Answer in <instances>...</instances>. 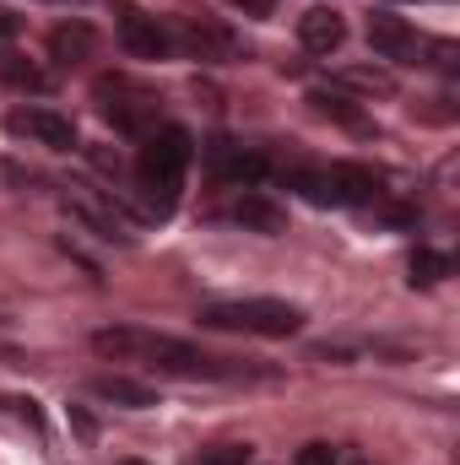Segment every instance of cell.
I'll return each mask as SVG.
<instances>
[{
	"mask_svg": "<svg viewBox=\"0 0 460 465\" xmlns=\"http://www.w3.org/2000/svg\"><path fill=\"white\" fill-rule=\"evenodd\" d=\"M185 168H190V135H185L179 124L152 130V135H146V146H141L135 179H141V190H146V201H152V212H157V217H163V212H174L179 184H185Z\"/></svg>",
	"mask_w": 460,
	"mask_h": 465,
	"instance_id": "cell-1",
	"label": "cell"
},
{
	"mask_svg": "<svg viewBox=\"0 0 460 465\" xmlns=\"http://www.w3.org/2000/svg\"><path fill=\"white\" fill-rule=\"evenodd\" d=\"M206 331H244V336H293L304 331V309L282 298H233V303H206L201 309Z\"/></svg>",
	"mask_w": 460,
	"mask_h": 465,
	"instance_id": "cell-2",
	"label": "cell"
},
{
	"mask_svg": "<svg viewBox=\"0 0 460 465\" xmlns=\"http://www.w3.org/2000/svg\"><path fill=\"white\" fill-rule=\"evenodd\" d=\"M65 206H71V217H76L82 228H93L98 238H109V243H130V238H135V223L125 217V206H119L115 195L71 190V195H65Z\"/></svg>",
	"mask_w": 460,
	"mask_h": 465,
	"instance_id": "cell-3",
	"label": "cell"
},
{
	"mask_svg": "<svg viewBox=\"0 0 460 465\" xmlns=\"http://www.w3.org/2000/svg\"><path fill=\"white\" fill-rule=\"evenodd\" d=\"M5 130L16 141H33V146H49V152H71L76 146V124L55 109H16L5 119Z\"/></svg>",
	"mask_w": 460,
	"mask_h": 465,
	"instance_id": "cell-4",
	"label": "cell"
},
{
	"mask_svg": "<svg viewBox=\"0 0 460 465\" xmlns=\"http://www.w3.org/2000/svg\"><path fill=\"white\" fill-rule=\"evenodd\" d=\"M368 44H374L379 60H401V65H417V54L428 49V44L417 38V27H412L406 16H390V11H374V16H368Z\"/></svg>",
	"mask_w": 460,
	"mask_h": 465,
	"instance_id": "cell-5",
	"label": "cell"
},
{
	"mask_svg": "<svg viewBox=\"0 0 460 465\" xmlns=\"http://www.w3.org/2000/svg\"><path fill=\"white\" fill-rule=\"evenodd\" d=\"M325 195H331V206H374L385 190H379V173L374 168L336 163V168H325Z\"/></svg>",
	"mask_w": 460,
	"mask_h": 465,
	"instance_id": "cell-6",
	"label": "cell"
},
{
	"mask_svg": "<svg viewBox=\"0 0 460 465\" xmlns=\"http://www.w3.org/2000/svg\"><path fill=\"white\" fill-rule=\"evenodd\" d=\"M119 44H125L135 60H168V54H174V33H168L157 16H141V11L119 16Z\"/></svg>",
	"mask_w": 460,
	"mask_h": 465,
	"instance_id": "cell-7",
	"label": "cell"
},
{
	"mask_svg": "<svg viewBox=\"0 0 460 465\" xmlns=\"http://www.w3.org/2000/svg\"><path fill=\"white\" fill-rule=\"evenodd\" d=\"M174 44H185L195 60H212V65H223V60H238V38H233L223 22H179Z\"/></svg>",
	"mask_w": 460,
	"mask_h": 465,
	"instance_id": "cell-8",
	"label": "cell"
},
{
	"mask_svg": "<svg viewBox=\"0 0 460 465\" xmlns=\"http://www.w3.org/2000/svg\"><path fill=\"white\" fill-rule=\"evenodd\" d=\"M206 168H212V179H223V184H255V179H265V157H260V152H244V146H233V141H212V146H206Z\"/></svg>",
	"mask_w": 460,
	"mask_h": 465,
	"instance_id": "cell-9",
	"label": "cell"
},
{
	"mask_svg": "<svg viewBox=\"0 0 460 465\" xmlns=\"http://www.w3.org/2000/svg\"><path fill=\"white\" fill-rule=\"evenodd\" d=\"M298 44H304L309 54H336V49L346 44L342 11H331V5H309V11L298 16Z\"/></svg>",
	"mask_w": 460,
	"mask_h": 465,
	"instance_id": "cell-10",
	"label": "cell"
},
{
	"mask_svg": "<svg viewBox=\"0 0 460 465\" xmlns=\"http://www.w3.org/2000/svg\"><path fill=\"white\" fill-rule=\"evenodd\" d=\"M157 347V331H135V325H119V331H98L93 351L98 357H115V362H146Z\"/></svg>",
	"mask_w": 460,
	"mask_h": 465,
	"instance_id": "cell-11",
	"label": "cell"
},
{
	"mask_svg": "<svg viewBox=\"0 0 460 465\" xmlns=\"http://www.w3.org/2000/svg\"><path fill=\"white\" fill-rule=\"evenodd\" d=\"M87 390H93L98 401H109V406H125V411H146V406H157V390L141 384V379H125V373H98Z\"/></svg>",
	"mask_w": 460,
	"mask_h": 465,
	"instance_id": "cell-12",
	"label": "cell"
},
{
	"mask_svg": "<svg viewBox=\"0 0 460 465\" xmlns=\"http://www.w3.org/2000/svg\"><path fill=\"white\" fill-rule=\"evenodd\" d=\"M93 49H98V33H93L87 22H60V27L49 33V54H55L60 65H82Z\"/></svg>",
	"mask_w": 460,
	"mask_h": 465,
	"instance_id": "cell-13",
	"label": "cell"
},
{
	"mask_svg": "<svg viewBox=\"0 0 460 465\" xmlns=\"http://www.w3.org/2000/svg\"><path fill=\"white\" fill-rule=\"evenodd\" d=\"M228 217L238 228H255V232H282L287 228V212H282L276 201H265V195H238Z\"/></svg>",
	"mask_w": 460,
	"mask_h": 465,
	"instance_id": "cell-14",
	"label": "cell"
},
{
	"mask_svg": "<svg viewBox=\"0 0 460 465\" xmlns=\"http://www.w3.org/2000/svg\"><path fill=\"white\" fill-rule=\"evenodd\" d=\"M336 82H342V87H357V93H368V98H395V76L379 71V65H342Z\"/></svg>",
	"mask_w": 460,
	"mask_h": 465,
	"instance_id": "cell-15",
	"label": "cell"
},
{
	"mask_svg": "<svg viewBox=\"0 0 460 465\" xmlns=\"http://www.w3.org/2000/svg\"><path fill=\"white\" fill-rule=\"evenodd\" d=\"M0 82H5V87H22V93H44V87H49L44 71H38L27 54H11V49H0Z\"/></svg>",
	"mask_w": 460,
	"mask_h": 465,
	"instance_id": "cell-16",
	"label": "cell"
},
{
	"mask_svg": "<svg viewBox=\"0 0 460 465\" xmlns=\"http://www.w3.org/2000/svg\"><path fill=\"white\" fill-rule=\"evenodd\" d=\"M309 104H315V114L336 119V124H346V130H368L363 109H357L352 98H342V93H309Z\"/></svg>",
	"mask_w": 460,
	"mask_h": 465,
	"instance_id": "cell-17",
	"label": "cell"
},
{
	"mask_svg": "<svg viewBox=\"0 0 460 465\" xmlns=\"http://www.w3.org/2000/svg\"><path fill=\"white\" fill-rule=\"evenodd\" d=\"M455 265H450V254H439V249H412V287H434V282H445Z\"/></svg>",
	"mask_w": 460,
	"mask_h": 465,
	"instance_id": "cell-18",
	"label": "cell"
},
{
	"mask_svg": "<svg viewBox=\"0 0 460 465\" xmlns=\"http://www.w3.org/2000/svg\"><path fill=\"white\" fill-rule=\"evenodd\" d=\"M249 455H255L249 444H217V450L201 455V465H249Z\"/></svg>",
	"mask_w": 460,
	"mask_h": 465,
	"instance_id": "cell-19",
	"label": "cell"
},
{
	"mask_svg": "<svg viewBox=\"0 0 460 465\" xmlns=\"http://www.w3.org/2000/svg\"><path fill=\"white\" fill-rule=\"evenodd\" d=\"M298 465H342V450L336 444H304L298 450Z\"/></svg>",
	"mask_w": 460,
	"mask_h": 465,
	"instance_id": "cell-20",
	"label": "cell"
},
{
	"mask_svg": "<svg viewBox=\"0 0 460 465\" xmlns=\"http://www.w3.org/2000/svg\"><path fill=\"white\" fill-rule=\"evenodd\" d=\"M233 11H244V16H271L276 11V0H228Z\"/></svg>",
	"mask_w": 460,
	"mask_h": 465,
	"instance_id": "cell-21",
	"label": "cell"
},
{
	"mask_svg": "<svg viewBox=\"0 0 460 465\" xmlns=\"http://www.w3.org/2000/svg\"><path fill=\"white\" fill-rule=\"evenodd\" d=\"M71 422H76V433H82V439H93V433H98V422H93L82 406H71Z\"/></svg>",
	"mask_w": 460,
	"mask_h": 465,
	"instance_id": "cell-22",
	"label": "cell"
},
{
	"mask_svg": "<svg viewBox=\"0 0 460 465\" xmlns=\"http://www.w3.org/2000/svg\"><path fill=\"white\" fill-rule=\"evenodd\" d=\"M16 27H22V22H16V16H11L5 5H0V38H16Z\"/></svg>",
	"mask_w": 460,
	"mask_h": 465,
	"instance_id": "cell-23",
	"label": "cell"
},
{
	"mask_svg": "<svg viewBox=\"0 0 460 465\" xmlns=\"http://www.w3.org/2000/svg\"><path fill=\"white\" fill-rule=\"evenodd\" d=\"M119 465H141V460H119Z\"/></svg>",
	"mask_w": 460,
	"mask_h": 465,
	"instance_id": "cell-24",
	"label": "cell"
}]
</instances>
